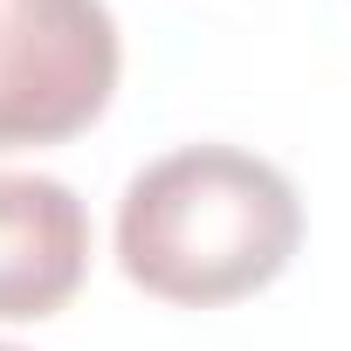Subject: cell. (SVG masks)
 <instances>
[{
	"mask_svg": "<svg viewBox=\"0 0 351 351\" xmlns=\"http://www.w3.org/2000/svg\"><path fill=\"white\" fill-rule=\"evenodd\" d=\"M303 248L289 172L241 145H180L131 172L117 200V269L158 303H241Z\"/></svg>",
	"mask_w": 351,
	"mask_h": 351,
	"instance_id": "obj_1",
	"label": "cell"
},
{
	"mask_svg": "<svg viewBox=\"0 0 351 351\" xmlns=\"http://www.w3.org/2000/svg\"><path fill=\"white\" fill-rule=\"evenodd\" d=\"M117 69L124 49L104 0H0V152L90 131Z\"/></svg>",
	"mask_w": 351,
	"mask_h": 351,
	"instance_id": "obj_2",
	"label": "cell"
},
{
	"mask_svg": "<svg viewBox=\"0 0 351 351\" xmlns=\"http://www.w3.org/2000/svg\"><path fill=\"white\" fill-rule=\"evenodd\" d=\"M90 269V214L49 172H0V324L56 317Z\"/></svg>",
	"mask_w": 351,
	"mask_h": 351,
	"instance_id": "obj_3",
	"label": "cell"
},
{
	"mask_svg": "<svg viewBox=\"0 0 351 351\" xmlns=\"http://www.w3.org/2000/svg\"><path fill=\"white\" fill-rule=\"evenodd\" d=\"M0 351H21V344H0Z\"/></svg>",
	"mask_w": 351,
	"mask_h": 351,
	"instance_id": "obj_4",
	"label": "cell"
}]
</instances>
